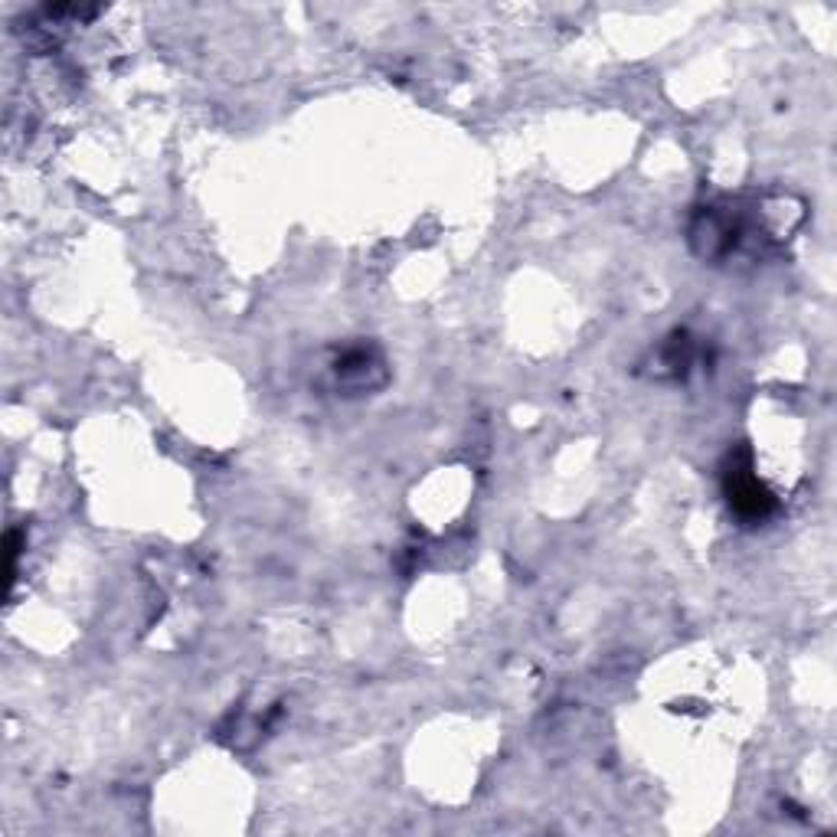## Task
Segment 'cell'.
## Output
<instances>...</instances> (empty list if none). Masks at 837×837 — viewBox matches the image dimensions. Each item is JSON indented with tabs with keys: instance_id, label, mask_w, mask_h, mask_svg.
<instances>
[{
	"instance_id": "7a4b0ae2",
	"label": "cell",
	"mask_w": 837,
	"mask_h": 837,
	"mask_svg": "<svg viewBox=\"0 0 837 837\" xmlns=\"http://www.w3.org/2000/svg\"><path fill=\"white\" fill-rule=\"evenodd\" d=\"M370 373L383 376V364H380V357L373 351H351L344 361H337V376L347 386H357V390L376 386V380H370Z\"/></svg>"
},
{
	"instance_id": "6da1fadb",
	"label": "cell",
	"mask_w": 837,
	"mask_h": 837,
	"mask_svg": "<svg viewBox=\"0 0 837 837\" xmlns=\"http://www.w3.org/2000/svg\"><path fill=\"white\" fill-rule=\"evenodd\" d=\"M727 494H730V504L736 508V514H742L749 521H762L776 508L772 494L759 484L752 469H739L736 462H732L730 474H727Z\"/></svg>"
}]
</instances>
